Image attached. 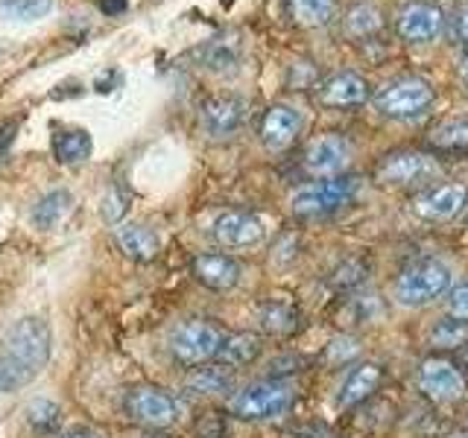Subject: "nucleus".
Returning a JSON list of instances; mask_svg holds the SVG:
<instances>
[{
    "instance_id": "f257e3e1",
    "label": "nucleus",
    "mask_w": 468,
    "mask_h": 438,
    "mask_svg": "<svg viewBox=\"0 0 468 438\" xmlns=\"http://www.w3.org/2000/svg\"><path fill=\"white\" fill-rule=\"evenodd\" d=\"M50 328L36 316L15 321L0 348V394L18 391L41 374L50 360Z\"/></svg>"
},
{
    "instance_id": "f03ea898",
    "label": "nucleus",
    "mask_w": 468,
    "mask_h": 438,
    "mask_svg": "<svg viewBox=\"0 0 468 438\" xmlns=\"http://www.w3.org/2000/svg\"><path fill=\"white\" fill-rule=\"evenodd\" d=\"M453 287V269L436 255H424L404 263L389 281V301L401 310H424L445 301Z\"/></svg>"
},
{
    "instance_id": "7ed1b4c3",
    "label": "nucleus",
    "mask_w": 468,
    "mask_h": 438,
    "mask_svg": "<svg viewBox=\"0 0 468 438\" xmlns=\"http://www.w3.org/2000/svg\"><path fill=\"white\" fill-rule=\"evenodd\" d=\"M299 403V386L292 380L261 377L255 383H246L238 389L226 403V412L231 418H240L249 423L263 421H282Z\"/></svg>"
},
{
    "instance_id": "20e7f679",
    "label": "nucleus",
    "mask_w": 468,
    "mask_h": 438,
    "mask_svg": "<svg viewBox=\"0 0 468 438\" xmlns=\"http://www.w3.org/2000/svg\"><path fill=\"white\" fill-rule=\"evenodd\" d=\"M413 386L431 406H463L468 401V374L451 354H428L416 362Z\"/></svg>"
},
{
    "instance_id": "39448f33",
    "label": "nucleus",
    "mask_w": 468,
    "mask_h": 438,
    "mask_svg": "<svg viewBox=\"0 0 468 438\" xmlns=\"http://www.w3.org/2000/svg\"><path fill=\"white\" fill-rule=\"evenodd\" d=\"M445 164L442 158L433 152H421V150H395L387 152L378 161L372 170V182L378 187H389V190H424L436 184V179H442Z\"/></svg>"
},
{
    "instance_id": "423d86ee",
    "label": "nucleus",
    "mask_w": 468,
    "mask_h": 438,
    "mask_svg": "<svg viewBox=\"0 0 468 438\" xmlns=\"http://www.w3.org/2000/svg\"><path fill=\"white\" fill-rule=\"evenodd\" d=\"M375 111L392 123H416L436 106V88L421 77H395L372 94Z\"/></svg>"
},
{
    "instance_id": "0eeeda50",
    "label": "nucleus",
    "mask_w": 468,
    "mask_h": 438,
    "mask_svg": "<svg viewBox=\"0 0 468 438\" xmlns=\"http://www.w3.org/2000/svg\"><path fill=\"white\" fill-rule=\"evenodd\" d=\"M360 179L351 172L334 175V179H314L302 184L296 193L290 196V211L299 219H322L336 211L348 208L357 199Z\"/></svg>"
},
{
    "instance_id": "6e6552de",
    "label": "nucleus",
    "mask_w": 468,
    "mask_h": 438,
    "mask_svg": "<svg viewBox=\"0 0 468 438\" xmlns=\"http://www.w3.org/2000/svg\"><path fill=\"white\" fill-rule=\"evenodd\" d=\"M226 339V330L211 318H185L170 330V357L185 365V369H197V365H208L217 360V350Z\"/></svg>"
},
{
    "instance_id": "1a4fd4ad",
    "label": "nucleus",
    "mask_w": 468,
    "mask_h": 438,
    "mask_svg": "<svg viewBox=\"0 0 468 438\" xmlns=\"http://www.w3.org/2000/svg\"><path fill=\"white\" fill-rule=\"evenodd\" d=\"M123 412L132 423H138L144 430H170L182 418V403L167 389L144 383L126 391Z\"/></svg>"
},
{
    "instance_id": "9d476101",
    "label": "nucleus",
    "mask_w": 468,
    "mask_h": 438,
    "mask_svg": "<svg viewBox=\"0 0 468 438\" xmlns=\"http://www.w3.org/2000/svg\"><path fill=\"white\" fill-rule=\"evenodd\" d=\"M410 211L428 225H448L468 211V184L442 182L424 187L410 199Z\"/></svg>"
},
{
    "instance_id": "9b49d317",
    "label": "nucleus",
    "mask_w": 468,
    "mask_h": 438,
    "mask_svg": "<svg viewBox=\"0 0 468 438\" xmlns=\"http://www.w3.org/2000/svg\"><path fill=\"white\" fill-rule=\"evenodd\" d=\"M387 383V369L375 360H357L351 362L340 386L334 391V409L336 412H351V409H360L363 403H369L375 394L384 389Z\"/></svg>"
},
{
    "instance_id": "f8f14e48",
    "label": "nucleus",
    "mask_w": 468,
    "mask_h": 438,
    "mask_svg": "<svg viewBox=\"0 0 468 438\" xmlns=\"http://www.w3.org/2000/svg\"><path fill=\"white\" fill-rule=\"evenodd\" d=\"M351 158H355V146L340 131H325L316 135L302 152V167L314 179H334V175L348 172Z\"/></svg>"
},
{
    "instance_id": "ddd939ff",
    "label": "nucleus",
    "mask_w": 468,
    "mask_h": 438,
    "mask_svg": "<svg viewBox=\"0 0 468 438\" xmlns=\"http://www.w3.org/2000/svg\"><path fill=\"white\" fill-rule=\"evenodd\" d=\"M445 9L431 0H413L395 18V33L407 44H431L445 33Z\"/></svg>"
},
{
    "instance_id": "4468645a",
    "label": "nucleus",
    "mask_w": 468,
    "mask_h": 438,
    "mask_svg": "<svg viewBox=\"0 0 468 438\" xmlns=\"http://www.w3.org/2000/svg\"><path fill=\"white\" fill-rule=\"evenodd\" d=\"M316 106L322 109H334V111H346V109H360L372 99V88L366 82V77L355 70H340L328 77L325 82L316 85L314 91Z\"/></svg>"
},
{
    "instance_id": "2eb2a0df",
    "label": "nucleus",
    "mask_w": 468,
    "mask_h": 438,
    "mask_svg": "<svg viewBox=\"0 0 468 438\" xmlns=\"http://www.w3.org/2000/svg\"><path fill=\"white\" fill-rule=\"evenodd\" d=\"M190 275L211 292H231L243 281V266L238 257L226 252H205L190 260Z\"/></svg>"
},
{
    "instance_id": "dca6fc26",
    "label": "nucleus",
    "mask_w": 468,
    "mask_h": 438,
    "mask_svg": "<svg viewBox=\"0 0 468 438\" xmlns=\"http://www.w3.org/2000/svg\"><path fill=\"white\" fill-rule=\"evenodd\" d=\"M304 129V117L299 109L292 106H270L261 117V126H258V135L261 143L267 146L270 152H284L290 150L292 143L299 141Z\"/></svg>"
},
{
    "instance_id": "f3484780",
    "label": "nucleus",
    "mask_w": 468,
    "mask_h": 438,
    "mask_svg": "<svg viewBox=\"0 0 468 438\" xmlns=\"http://www.w3.org/2000/svg\"><path fill=\"white\" fill-rule=\"evenodd\" d=\"M211 237L223 248H252L263 240V223L249 211H226L214 219Z\"/></svg>"
},
{
    "instance_id": "a211bd4d",
    "label": "nucleus",
    "mask_w": 468,
    "mask_h": 438,
    "mask_svg": "<svg viewBox=\"0 0 468 438\" xmlns=\"http://www.w3.org/2000/svg\"><path fill=\"white\" fill-rule=\"evenodd\" d=\"M243 120H246V102L234 94L211 97L202 106V129L217 141L231 138L243 126Z\"/></svg>"
},
{
    "instance_id": "6ab92c4d",
    "label": "nucleus",
    "mask_w": 468,
    "mask_h": 438,
    "mask_svg": "<svg viewBox=\"0 0 468 438\" xmlns=\"http://www.w3.org/2000/svg\"><path fill=\"white\" fill-rule=\"evenodd\" d=\"M387 316V301L375 289H355L340 298V325L348 330H363L378 325Z\"/></svg>"
},
{
    "instance_id": "aec40b11",
    "label": "nucleus",
    "mask_w": 468,
    "mask_h": 438,
    "mask_svg": "<svg viewBox=\"0 0 468 438\" xmlns=\"http://www.w3.org/2000/svg\"><path fill=\"white\" fill-rule=\"evenodd\" d=\"M304 325V316L299 310V304L292 301H284V298H270L258 307V328H261V336L267 339H290V336H296Z\"/></svg>"
},
{
    "instance_id": "412c9836",
    "label": "nucleus",
    "mask_w": 468,
    "mask_h": 438,
    "mask_svg": "<svg viewBox=\"0 0 468 438\" xmlns=\"http://www.w3.org/2000/svg\"><path fill=\"white\" fill-rule=\"evenodd\" d=\"M185 386L187 391L199 394V398H231L238 391V371H231L219 362L197 365L185 377Z\"/></svg>"
},
{
    "instance_id": "4be33fe9",
    "label": "nucleus",
    "mask_w": 468,
    "mask_h": 438,
    "mask_svg": "<svg viewBox=\"0 0 468 438\" xmlns=\"http://www.w3.org/2000/svg\"><path fill=\"white\" fill-rule=\"evenodd\" d=\"M261 354H263V336L252 330H240V333H226L214 362L226 365L231 371H240L246 365H255Z\"/></svg>"
},
{
    "instance_id": "5701e85b",
    "label": "nucleus",
    "mask_w": 468,
    "mask_h": 438,
    "mask_svg": "<svg viewBox=\"0 0 468 438\" xmlns=\"http://www.w3.org/2000/svg\"><path fill=\"white\" fill-rule=\"evenodd\" d=\"M424 345L431 348V354H451V350H463L468 345V321H460L453 316L433 318L428 330H424Z\"/></svg>"
},
{
    "instance_id": "b1692460",
    "label": "nucleus",
    "mask_w": 468,
    "mask_h": 438,
    "mask_svg": "<svg viewBox=\"0 0 468 438\" xmlns=\"http://www.w3.org/2000/svg\"><path fill=\"white\" fill-rule=\"evenodd\" d=\"M117 248L129 257V260H138V263H153L161 252V240L153 228L146 225H123L117 228Z\"/></svg>"
},
{
    "instance_id": "393cba45",
    "label": "nucleus",
    "mask_w": 468,
    "mask_h": 438,
    "mask_svg": "<svg viewBox=\"0 0 468 438\" xmlns=\"http://www.w3.org/2000/svg\"><path fill=\"white\" fill-rule=\"evenodd\" d=\"M428 150L433 155H463L468 152V120H442L431 129Z\"/></svg>"
},
{
    "instance_id": "a878e982",
    "label": "nucleus",
    "mask_w": 468,
    "mask_h": 438,
    "mask_svg": "<svg viewBox=\"0 0 468 438\" xmlns=\"http://www.w3.org/2000/svg\"><path fill=\"white\" fill-rule=\"evenodd\" d=\"M369 272H372V266H369V260H366L363 255H348V257H343L340 263H336L328 281H331L334 292H343V296H348V292L366 287V281H369Z\"/></svg>"
},
{
    "instance_id": "bb28decb",
    "label": "nucleus",
    "mask_w": 468,
    "mask_h": 438,
    "mask_svg": "<svg viewBox=\"0 0 468 438\" xmlns=\"http://www.w3.org/2000/svg\"><path fill=\"white\" fill-rule=\"evenodd\" d=\"M336 9H340V0H287V12L290 18L299 26H328L336 18Z\"/></svg>"
},
{
    "instance_id": "cd10ccee",
    "label": "nucleus",
    "mask_w": 468,
    "mask_h": 438,
    "mask_svg": "<svg viewBox=\"0 0 468 438\" xmlns=\"http://www.w3.org/2000/svg\"><path fill=\"white\" fill-rule=\"evenodd\" d=\"M53 152L62 164H82L91 155V135L85 129H68L53 138Z\"/></svg>"
},
{
    "instance_id": "c85d7f7f",
    "label": "nucleus",
    "mask_w": 468,
    "mask_h": 438,
    "mask_svg": "<svg viewBox=\"0 0 468 438\" xmlns=\"http://www.w3.org/2000/svg\"><path fill=\"white\" fill-rule=\"evenodd\" d=\"M380 26H384V15L375 4H355L346 12V33L355 38H369L380 33Z\"/></svg>"
},
{
    "instance_id": "c756f323",
    "label": "nucleus",
    "mask_w": 468,
    "mask_h": 438,
    "mask_svg": "<svg viewBox=\"0 0 468 438\" xmlns=\"http://www.w3.org/2000/svg\"><path fill=\"white\" fill-rule=\"evenodd\" d=\"M68 211H70V193L68 190H53V193H48L33 208V219L38 228H53L62 223V216Z\"/></svg>"
},
{
    "instance_id": "7c9ffc66",
    "label": "nucleus",
    "mask_w": 468,
    "mask_h": 438,
    "mask_svg": "<svg viewBox=\"0 0 468 438\" xmlns=\"http://www.w3.org/2000/svg\"><path fill=\"white\" fill-rule=\"evenodd\" d=\"M53 0H0V18L9 21H36L48 15Z\"/></svg>"
},
{
    "instance_id": "2f4dec72",
    "label": "nucleus",
    "mask_w": 468,
    "mask_h": 438,
    "mask_svg": "<svg viewBox=\"0 0 468 438\" xmlns=\"http://www.w3.org/2000/svg\"><path fill=\"white\" fill-rule=\"evenodd\" d=\"M194 435L197 438H229V412H217V409L202 412L194 423Z\"/></svg>"
},
{
    "instance_id": "473e14b6",
    "label": "nucleus",
    "mask_w": 468,
    "mask_h": 438,
    "mask_svg": "<svg viewBox=\"0 0 468 438\" xmlns=\"http://www.w3.org/2000/svg\"><path fill=\"white\" fill-rule=\"evenodd\" d=\"M100 208H102V216H106V223H112V225L121 223L129 211V193L123 190V184H112Z\"/></svg>"
},
{
    "instance_id": "72a5a7b5",
    "label": "nucleus",
    "mask_w": 468,
    "mask_h": 438,
    "mask_svg": "<svg viewBox=\"0 0 468 438\" xmlns=\"http://www.w3.org/2000/svg\"><path fill=\"white\" fill-rule=\"evenodd\" d=\"M307 357L302 354H278L267 362V374L263 377H275V380H292V374L304 371Z\"/></svg>"
},
{
    "instance_id": "f704fd0d",
    "label": "nucleus",
    "mask_w": 468,
    "mask_h": 438,
    "mask_svg": "<svg viewBox=\"0 0 468 438\" xmlns=\"http://www.w3.org/2000/svg\"><path fill=\"white\" fill-rule=\"evenodd\" d=\"M27 421L33 423L36 430L48 433L56 427V421H58V406L53 401H33L27 406Z\"/></svg>"
},
{
    "instance_id": "c9c22d12",
    "label": "nucleus",
    "mask_w": 468,
    "mask_h": 438,
    "mask_svg": "<svg viewBox=\"0 0 468 438\" xmlns=\"http://www.w3.org/2000/svg\"><path fill=\"white\" fill-rule=\"evenodd\" d=\"M445 313L453 316V318H460V321H468V275L460 277V281H453V287L448 289Z\"/></svg>"
},
{
    "instance_id": "e433bc0d",
    "label": "nucleus",
    "mask_w": 468,
    "mask_h": 438,
    "mask_svg": "<svg viewBox=\"0 0 468 438\" xmlns=\"http://www.w3.org/2000/svg\"><path fill=\"white\" fill-rule=\"evenodd\" d=\"M202 58H205V65H208L211 70H229V68H234V62H238V53H234L231 47H226V44L214 41V44L205 47Z\"/></svg>"
},
{
    "instance_id": "4c0bfd02",
    "label": "nucleus",
    "mask_w": 468,
    "mask_h": 438,
    "mask_svg": "<svg viewBox=\"0 0 468 438\" xmlns=\"http://www.w3.org/2000/svg\"><path fill=\"white\" fill-rule=\"evenodd\" d=\"M451 38L463 44V47H468V0H463V4L457 6V12H453L451 18Z\"/></svg>"
},
{
    "instance_id": "58836bf2",
    "label": "nucleus",
    "mask_w": 468,
    "mask_h": 438,
    "mask_svg": "<svg viewBox=\"0 0 468 438\" xmlns=\"http://www.w3.org/2000/svg\"><path fill=\"white\" fill-rule=\"evenodd\" d=\"M15 131H18V120H4V123H0V158L9 152V146L15 141Z\"/></svg>"
},
{
    "instance_id": "ea45409f",
    "label": "nucleus",
    "mask_w": 468,
    "mask_h": 438,
    "mask_svg": "<svg viewBox=\"0 0 468 438\" xmlns=\"http://www.w3.org/2000/svg\"><path fill=\"white\" fill-rule=\"evenodd\" d=\"M114 85H121V70H109V73H102V77H97L94 91L109 94V91H114Z\"/></svg>"
},
{
    "instance_id": "a19ab883",
    "label": "nucleus",
    "mask_w": 468,
    "mask_h": 438,
    "mask_svg": "<svg viewBox=\"0 0 468 438\" xmlns=\"http://www.w3.org/2000/svg\"><path fill=\"white\" fill-rule=\"evenodd\" d=\"M97 6H100L102 15L114 18V15H123L126 12V0H97Z\"/></svg>"
},
{
    "instance_id": "79ce46f5",
    "label": "nucleus",
    "mask_w": 468,
    "mask_h": 438,
    "mask_svg": "<svg viewBox=\"0 0 468 438\" xmlns=\"http://www.w3.org/2000/svg\"><path fill=\"white\" fill-rule=\"evenodd\" d=\"M439 438H468V427H457V430H448V433H442Z\"/></svg>"
},
{
    "instance_id": "37998d69",
    "label": "nucleus",
    "mask_w": 468,
    "mask_h": 438,
    "mask_svg": "<svg viewBox=\"0 0 468 438\" xmlns=\"http://www.w3.org/2000/svg\"><path fill=\"white\" fill-rule=\"evenodd\" d=\"M460 79H463L465 88H468V56H463V62H460Z\"/></svg>"
},
{
    "instance_id": "c03bdc74",
    "label": "nucleus",
    "mask_w": 468,
    "mask_h": 438,
    "mask_svg": "<svg viewBox=\"0 0 468 438\" xmlns=\"http://www.w3.org/2000/svg\"><path fill=\"white\" fill-rule=\"evenodd\" d=\"M62 438H100V435L85 433V430H77V433H68V435H62Z\"/></svg>"
},
{
    "instance_id": "a18cd8bd",
    "label": "nucleus",
    "mask_w": 468,
    "mask_h": 438,
    "mask_svg": "<svg viewBox=\"0 0 468 438\" xmlns=\"http://www.w3.org/2000/svg\"><path fill=\"white\" fill-rule=\"evenodd\" d=\"M460 365L465 369V374H468V345L463 348V354H460Z\"/></svg>"
},
{
    "instance_id": "49530a36",
    "label": "nucleus",
    "mask_w": 468,
    "mask_h": 438,
    "mask_svg": "<svg viewBox=\"0 0 468 438\" xmlns=\"http://www.w3.org/2000/svg\"><path fill=\"white\" fill-rule=\"evenodd\" d=\"M463 427H468V401L463 403Z\"/></svg>"
},
{
    "instance_id": "de8ad7c7",
    "label": "nucleus",
    "mask_w": 468,
    "mask_h": 438,
    "mask_svg": "<svg viewBox=\"0 0 468 438\" xmlns=\"http://www.w3.org/2000/svg\"><path fill=\"white\" fill-rule=\"evenodd\" d=\"M144 438H167V435H144Z\"/></svg>"
}]
</instances>
